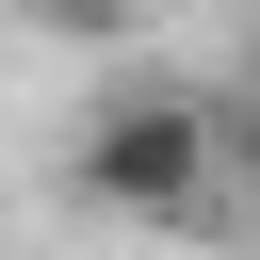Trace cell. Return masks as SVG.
Returning <instances> with one entry per match:
<instances>
[{
    "instance_id": "2",
    "label": "cell",
    "mask_w": 260,
    "mask_h": 260,
    "mask_svg": "<svg viewBox=\"0 0 260 260\" xmlns=\"http://www.w3.org/2000/svg\"><path fill=\"white\" fill-rule=\"evenodd\" d=\"M16 16H32V32H65V49H130L162 0H16Z\"/></svg>"
},
{
    "instance_id": "1",
    "label": "cell",
    "mask_w": 260,
    "mask_h": 260,
    "mask_svg": "<svg viewBox=\"0 0 260 260\" xmlns=\"http://www.w3.org/2000/svg\"><path fill=\"white\" fill-rule=\"evenodd\" d=\"M65 179H81V211H114V228H195V211L228 195V114L179 98V81H114V98L81 114Z\"/></svg>"
},
{
    "instance_id": "3",
    "label": "cell",
    "mask_w": 260,
    "mask_h": 260,
    "mask_svg": "<svg viewBox=\"0 0 260 260\" xmlns=\"http://www.w3.org/2000/svg\"><path fill=\"white\" fill-rule=\"evenodd\" d=\"M228 179H244V195H260V98H244V114H228Z\"/></svg>"
}]
</instances>
